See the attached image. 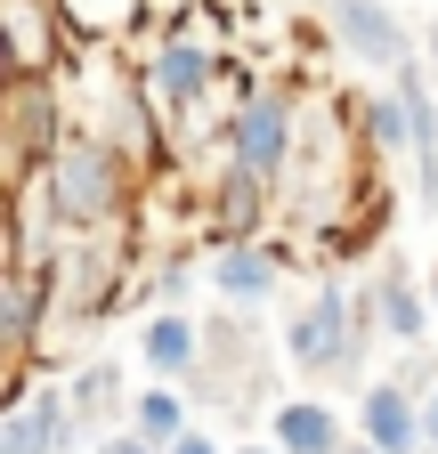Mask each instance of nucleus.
<instances>
[{"label":"nucleus","mask_w":438,"mask_h":454,"mask_svg":"<svg viewBox=\"0 0 438 454\" xmlns=\"http://www.w3.org/2000/svg\"><path fill=\"white\" fill-rule=\"evenodd\" d=\"M49 203H58V219H74V227L114 219L122 162L106 154V146H58V162H49Z\"/></svg>","instance_id":"f257e3e1"},{"label":"nucleus","mask_w":438,"mask_h":454,"mask_svg":"<svg viewBox=\"0 0 438 454\" xmlns=\"http://www.w3.org/2000/svg\"><path fill=\"white\" fill-rule=\"evenodd\" d=\"M285 146H293V106L252 90L244 114H236V170H252V179H277L285 170Z\"/></svg>","instance_id":"f03ea898"},{"label":"nucleus","mask_w":438,"mask_h":454,"mask_svg":"<svg viewBox=\"0 0 438 454\" xmlns=\"http://www.w3.org/2000/svg\"><path fill=\"white\" fill-rule=\"evenodd\" d=\"M333 33L349 41V57H365V66H406V33H398V17H390V0H333Z\"/></svg>","instance_id":"7ed1b4c3"},{"label":"nucleus","mask_w":438,"mask_h":454,"mask_svg":"<svg viewBox=\"0 0 438 454\" xmlns=\"http://www.w3.org/2000/svg\"><path fill=\"white\" fill-rule=\"evenodd\" d=\"M293 357H301V373H325V365L349 357V301L333 293V284L293 317Z\"/></svg>","instance_id":"20e7f679"},{"label":"nucleus","mask_w":438,"mask_h":454,"mask_svg":"<svg viewBox=\"0 0 438 454\" xmlns=\"http://www.w3.org/2000/svg\"><path fill=\"white\" fill-rule=\"evenodd\" d=\"M277 454H349L333 406H317V397H293V406H277Z\"/></svg>","instance_id":"39448f33"},{"label":"nucleus","mask_w":438,"mask_h":454,"mask_svg":"<svg viewBox=\"0 0 438 454\" xmlns=\"http://www.w3.org/2000/svg\"><path fill=\"white\" fill-rule=\"evenodd\" d=\"M365 446H381V454H414L422 446V406L406 389H373L365 397Z\"/></svg>","instance_id":"423d86ee"},{"label":"nucleus","mask_w":438,"mask_h":454,"mask_svg":"<svg viewBox=\"0 0 438 454\" xmlns=\"http://www.w3.org/2000/svg\"><path fill=\"white\" fill-rule=\"evenodd\" d=\"M154 82H162V98H171V106H195V98H203V82H211L203 41L171 33V41H162V57H154Z\"/></svg>","instance_id":"0eeeda50"},{"label":"nucleus","mask_w":438,"mask_h":454,"mask_svg":"<svg viewBox=\"0 0 438 454\" xmlns=\"http://www.w3.org/2000/svg\"><path fill=\"white\" fill-rule=\"evenodd\" d=\"M58 430H66V406H58V397H25V406L0 422V454H49Z\"/></svg>","instance_id":"6e6552de"},{"label":"nucleus","mask_w":438,"mask_h":454,"mask_svg":"<svg viewBox=\"0 0 438 454\" xmlns=\"http://www.w3.org/2000/svg\"><path fill=\"white\" fill-rule=\"evenodd\" d=\"M211 276H219V293H228V301H268V293H277V260L252 252V244H228Z\"/></svg>","instance_id":"1a4fd4ad"},{"label":"nucleus","mask_w":438,"mask_h":454,"mask_svg":"<svg viewBox=\"0 0 438 454\" xmlns=\"http://www.w3.org/2000/svg\"><path fill=\"white\" fill-rule=\"evenodd\" d=\"M373 309H381V325H390V340H422V325H430V301H414L406 276H381Z\"/></svg>","instance_id":"9d476101"},{"label":"nucleus","mask_w":438,"mask_h":454,"mask_svg":"<svg viewBox=\"0 0 438 454\" xmlns=\"http://www.w3.org/2000/svg\"><path fill=\"white\" fill-rule=\"evenodd\" d=\"M146 365L154 373H187L195 365V325L187 317H154L146 325Z\"/></svg>","instance_id":"9b49d317"},{"label":"nucleus","mask_w":438,"mask_h":454,"mask_svg":"<svg viewBox=\"0 0 438 454\" xmlns=\"http://www.w3.org/2000/svg\"><path fill=\"white\" fill-rule=\"evenodd\" d=\"M138 438H146V446H179V438H187V422H179V397H171V389L138 397Z\"/></svg>","instance_id":"f8f14e48"},{"label":"nucleus","mask_w":438,"mask_h":454,"mask_svg":"<svg viewBox=\"0 0 438 454\" xmlns=\"http://www.w3.org/2000/svg\"><path fill=\"white\" fill-rule=\"evenodd\" d=\"M365 130H373V146H414V106H406V98L365 106Z\"/></svg>","instance_id":"ddd939ff"},{"label":"nucleus","mask_w":438,"mask_h":454,"mask_svg":"<svg viewBox=\"0 0 438 454\" xmlns=\"http://www.w3.org/2000/svg\"><path fill=\"white\" fill-rule=\"evenodd\" d=\"M9 25H17V66H25V82L41 74V17H33V0H9Z\"/></svg>","instance_id":"4468645a"},{"label":"nucleus","mask_w":438,"mask_h":454,"mask_svg":"<svg viewBox=\"0 0 438 454\" xmlns=\"http://www.w3.org/2000/svg\"><path fill=\"white\" fill-rule=\"evenodd\" d=\"M25 146H49V98H41V82H25Z\"/></svg>","instance_id":"2eb2a0df"},{"label":"nucleus","mask_w":438,"mask_h":454,"mask_svg":"<svg viewBox=\"0 0 438 454\" xmlns=\"http://www.w3.org/2000/svg\"><path fill=\"white\" fill-rule=\"evenodd\" d=\"M98 454H154V446H146V438H106Z\"/></svg>","instance_id":"dca6fc26"},{"label":"nucleus","mask_w":438,"mask_h":454,"mask_svg":"<svg viewBox=\"0 0 438 454\" xmlns=\"http://www.w3.org/2000/svg\"><path fill=\"white\" fill-rule=\"evenodd\" d=\"M171 454H219V446H211V438H195V430H187V438H179V446H171Z\"/></svg>","instance_id":"f3484780"},{"label":"nucleus","mask_w":438,"mask_h":454,"mask_svg":"<svg viewBox=\"0 0 438 454\" xmlns=\"http://www.w3.org/2000/svg\"><path fill=\"white\" fill-rule=\"evenodd\" d=\"M422 438L438 446V397H430V406H422Z\"/></svg>","instance_id":"a211bd4d"},{"label":"nucleus","mask_w":438,"mask_h":454,"mask_svg":"<svg viewBox=\"0 0 438 454\" xmlns=\"http://www.w3.org/2000/svg\"><path fill=\"white\" fill-rule=\"evenodd\" d=\"M430 82H438V25H430Z\"/></svg>","instance_id":"6ab92c4d"},{"label":"nucleus","mask_w":438,"mask_h":454,"mask_svg":"<svg viewBox=\"0 0 438 454\" xmlns=\"http://www.w3.org/2000/svg\"><path fill=\"white\" fill-rule=\"evenodd\" d=\"M430 317H438V268H430Z\"/></svg>","instance_id":"aec40b11"},{"label":"nucleus","mask_w":438,"mask_h":454,"mask_svg":"<svg viewBox=\"0 0 438 454\" xmlns=\"http://www.w3.org/2000/svg\"><path fill=\"white\" fill-rule=\"evenodd\" d=\"M236 454H277V446H236Z\"/></svg>","instance_id":"412c9836"},{"label":"nucleus","mask_w":438,"mask_h":454,"mask_svg":"<svg viewBox=\"0 0 438 454\" xmlns=\"http://www.w3.org/2000/svg\"><path fill=\"white\" fill-rule=\"evenodd\" d=\"M349 454H381V446H349Z\"/></svg>","instance_id":"4be33fe9"}]
</instances>
